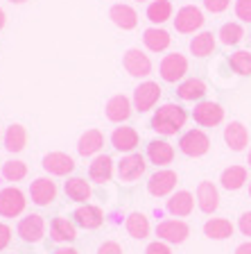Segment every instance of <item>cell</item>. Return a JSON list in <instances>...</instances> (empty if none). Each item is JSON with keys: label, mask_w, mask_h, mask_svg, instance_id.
Instances as JSON below:
<instances>
[{"label": "cell", "mask_w": 251, "mask_h": 254, "mask_svg": "<svg viewBox=\"0 0 251 254\" xmlns=\"http://www.w3.org/2000/svg\"><path fill=\"white\" fill-rule=\"evenodd\" d=\"M210 148V138L206 132L201 129H190L179 138V150H181L186 157H204Z\"/></svg>", "instance_id": "cell-3"}, {"label": "cell", "mask_w": 251, "mask_h": 254, "mask_svg": "<svg viewBox=\"0 0 251 254\" xmlns=\"http://www.w3.org/2000/svg\"><path fill=\"white\" fill-rule=\"evenodd\" d=\"M249 195H251V184H249Z\"/></svg>", "instance_id": "cell-49"}, {"label": "cell", "mask_w": 251, "mask_h": 254, "mask_svg": "<svg viewBox=\"0 0 251 254\" xmlns=\"http://www.w3.org/2000/svg\"><path fill=\"white\" fill-rule=\"evenodd\" d=\"M215 50V37L213 32H199L197 37L190 41V53L195 57H208Z\"/></svg>", "instance_id": "cell-32"}, {"label": "cell", "mask_w": 251, "mask_h": 254, "mask_svg": "<svg viewBox=\"0 0 251 254\" xmlns=\"http://www.w3.org/2000/svg\"><path fill=\"white\" fill-rule=\"evenodd\" d=\"M236 254H251V241H247V243H242V245H238V250H236Z\"/></svg>", "instance_id": "cell-44"}, {"label": "cell", "mask_w": 251, "mask_h": 254, "mask_svg": "<svg viewBox=\"0 0 251 254\" xmlns=\"http://www.w3.org/2000/svg\"><path fill=\"white\" fill-rule=\"evenodd\" d=\"M25 193L16 186H7L0 190V216L2 218H16L25 211Z\"/></svg>", "instance_id": "cell-2"}, {"label": "cell", "mask_w": 251, "mask_h": 254, "mask_svg": "<svg viewBox=\"0 0 251 254\" xmlns=\"http://www.w3.org/2000/svg\"><path fill=\"white\" fill-rule=\"evenodd\" d=\"M186 118H188V114L181 109L179 105H163L156 109V114L152 116V129L158 134H163V136H174V134L181 129L183 125H186Z\"/></svg>", "instance_id": "cell-1"}, {"label": "cell", "mask_w": 251, "mask_h": 254, "mask_svg": "<svg viewBox=\"0 0 251 254\" xmlns=\"http://www.w3.org/2000/svg\"><path fill=\"white\" fill-rule=\"evenodd\" d=\"M193 118L201 127H215L220 125L222 118H224V109L217 102H199L193 109Z\"/></svg>", "instance_id": "cell-12"}, {"label": "cell", "mask_w": 251, "mask_h": 254, "mask_svg": "<svg viewBox=\"0 0 251 254\" xmlns=\"http://www.w3.org/2000/svg\"><path fill=\"white\" fill-rule=\"evenodd\" d=\"M122 64H125L127 73H129L131 77H147V75L152 73V62H150V57H147L145 53H141L138 48L127 50Z\"/></svg>", "instance_id": "cell-11"}, {"label": "cell", "mask_w": 251, "mask_h": 254, "mask_svg": "<svg viewBox=\"0 0 251 254\" xmlns=\"http://www.w3.org/2000/svg\"><path fill=\"white\" fill-rule=\"evenodd\" d=\"M54 254H79V252H77L75 248H59Z\"/></svg>", "instance_id": "cell-45"}, {"label": "cell", "mask_w": 251, "mask_h": 254, "mask_svg": "<svg viewBox=\"0 0 251 254\" xmlns=\"http://www.w3.org/2000/svg\"><path fill=\"white\" fill-rule=\"evenodd\" d=\"M236 16L240 21L251 23V0H236Z\"/></svg>", "instance_id": "cell-38"}, {"label": "cell", "mask_w": 251, "mask_h": 254, "mask_svg": "<svg viewBox=\"0 0 251 254\" xmlns=\"http://www.w3.org/2000/svg\"><path fill=\"white\" fill-rule=\"evenodd\" d=\"M220 41L224 43V46H236V43L242 41V37H245V30H242L240 23H224V25L220 27Z\"/></svg>", "instance_id": "cell-35"}, {"label": "cell", "mask_w": 251, "mask_h": 254, "mask_svg": "<svg viewBox=\"0 0 251 254\" xmlns=\"http://www.w3.org/2000/svg\"><path fill=\"white\" fill-rule=\"evenodd\" d=\"M50 238H52L54 243H73L75 238H77V227H75L68 218L59 216L50 225Z\"/></svg>", "instance_id": "cell-19"}, {"label": "cell", "mask_w": 251, "mask_h": 254, "mask_svg": "<svg viewBox=\"0 0 251 254\" xmlns=\"http://www.w3.org/2000/svg\"><path fill=\"white\" fill-rule=\"evenodd\" d=\"M170 41H172V37H170L165 30H158V27H150V30H145V34H143V43H145L152 53H163V50H167Z\"/></svg>", "instance_id": "cell-29"}, {"label": "cell", "mask_w": 251, "mask_h": 254, "mask_svg": "<svg viewBox=\"0 0 251 254\" xmlns=\"http://www.w3.org/2000/svg\"><path fill=\"white\" fill-rule=\"evenodd\" d=\"M204 234L213 241H224V238L233 236V222L226 218H210L204 225Z\"/></svg>", "instance_id": "cell-27"}, {"label": "cell", "mask_w": 251, "mask_h": 254, "mask_svg": "<svg viewBox=\"0 0 251 254\" xmlns=\"http://www.w3.org/2000/svg\"><path fill=\"white\" fill-rule=\"evenodd\" d=\"M147 18L152 23H156V25L165 23L167 18H172V2H170V0H154V2H150V7H147Z\"/></svg>", "instance_id": "cell-34"}, {"label": "cell", "mask_w": 251, "mask_h": 254, "mask_svg": "<svg viewBox=\"0 0 251 254\" xmlns=\"http://www.w3.org/2000/svg\"><path fill=\"white\" fill-rule=\"evenodd\" d=\"M16 232H18L21 241H25V243H39L43 238V234H46V220L39 213H30V216L18 220Z\"/></svg>", "instance_id": "cell-5"}, {"label": "cell", "mask_w": 251, "mask_h": 254, "mask_svg": "<svg viewBox=\"0 0 251 254\" xmlns=\"http://www.w3.org/2000/svg\"><path fill=\"white\" fill-rule=\"evenodd\" d=\"M229 64L238 75H251V53H247V50L233 53L229 57Z\"/></svg>", "instance_id": "cell-37"}, {"label": "cell", "mask_w": 251, "mask_h": 254, "mask_svg": "<svg viewBox=\"0 0 251 254\" xmlns=\"http://www.w3.org/2000/svg\"><path fill=\"white\" fill-rule=\"evenodd\" d=\"M109 18L120 27V30H134L138 25V14L129 5H113L109 11Z\"/></svg>", "instance_id": "cell-22"}, {"label": "cell", "mask_w": 251, "mask_h": 254, "mask_svg": "<svg viewBox=\"0 0 251 254\" xmlns=\"http://www.w3.org/2000/svg\"><path fill=\"white\" fill-rule=\"evenodd\" d=\"M9 243H11V229H9V225L0 222V252H2V250H5Z\"/></svg>", "instance_id": "cell-42"}, {"label": "cell", "mask_w": 251, "mask_h": 254, "mask_svg": "<svg viewBox=\"0 0 251 254\" xmlns=\"http://www.w3.org/2000/svg\"><path fill=\"white\" fill-rule=\"evenodd\" d=\"M238 229H240L245 236H251V211H245L238 220Z\"/></svg>", "instance_id": "cell-43"}, {"label": "cell", "mask_w": 251, "mask_h": 254, "mask_svg": "<svg viewBox=\"0 0 251 254\" xmlns=\"http://www.w3.org/2000/svg\"><path fill=\"white\" fill-rule=\"evenodd\" d=\"M145 254H172V250H170L167 243H163V241H154V243L147 245Z\"/></svg>", "instance_id": "cell-40"}, {"label": "cell", "mask_w": 251, "mask_h": 254, "mask_svg": "<svg viewBox=\"0 0 251 254\" xmlns=\"http://www.w3.org/2000/svg\"><path fill=\"white\" fill-rule=\"evenodd\" d=\"M167 211L172 213V216L177 218H186L193 213L195 209V197L190 190H177V193H172L170 195V200H167Z\"/></svg>", "instance_id": "cell-17"}, {"label": "cell", "mask_w": 251, "mask_h": 254, "mask_svg": "<svg viewBox=\"0 0 251 254\" xmlns=\"http://www.w3.org/2000/svg\"><path fill=\"white\" fill-rule=\"evenodd\" d=\"M177 182H179V177L174 170H158V173H154L152 177H150L147 190H150V195H154V197H165L177 189Z\"/></svg>", "instance_id": "cell-7"}, {"label": "cell", "mask_w": 251, "mask_h": 254, "mask_svg": "<svg viewBox=\"0 0 251 254\" xmlns=\"http://www.w3.org/2000/svg\"><path fill=\"white\" fill-rule=\"evenodd\" d=\"M75 218V225H79L82 229H98L102 222H104V213H102V209L95 204H86L79 206L77 211L73 213Z\"/></svg>", "instance_id": "cell-16"}, {"label": "cell", "mask_w": 251, "mask_h": 254, "mask_svg": "<svg viewBox=\"0 0 251 254\" xmlns=\"http://www.w3.org/2000/svg\"><path fill=\"white\" fill-rule=\"evenodd\" d=\"M147 159L154 166H167V164H172V159H174V148L167 141H158V138L156 141H150V145H147Z\"/></svg>", "instance_id": "cell-21"}, {"label": "cell", "mask_w": 251, "mask_h": 254, "mask_svg": "<svg viewBox=\"0 0 251 254\" xmlns=\"http://www.w3.org/2000/svg\"><path fill=\"white\" fill-rule=\"evenodd\" d=\"M111 143L118 152H134L138 145V132L134 127H115L111 134Z\"/></svg>", "instance_id": "cell-20"}, {"label": "cell", "mask_w": 251, "mask_h": 254, "mask_svg": "<svg viewBox=\"0 0 251 254\" xmlns=\"http://www.w3.org/2000/svg\"><path fill=\"white\" fill-rule=\"evenodd\" d=\"M63 190H66V195L73 202H82V204L91 197V184L84 180V177H70V180L63 184Z\"/></svg>", "instance_id": "cell-30"}, {"label": "cell", "mask_w": 251, "mask_h": 254, "mask_svg": "<svg viewBox=\"0 0 251 254\" xmlns=\"http://www.w3.org/2000/svg\"><path fill=\"white\" fill-rule=\"evenodd\" d=\"M249 168H251V152H249Z\"/></svg>", "instance_id": "cell-48"}, {"label": "cell", "mask_w": 251, "mask_h": 254, "mask_svg": "<svg viewBox=\"0 0 251 254\" xmlns=\"http://www.w3.org/2000/svg\"><path fill=\"white\" fill-rule=\"evenodd\" d=\"M231 0H204V7L213 14H222L224 9H229Z\"/></svg>", "instance_id": "cell-39"}, {"label": "cell", "mask_w": 251, "mask_h": 254, "mask_svg": "<svg viewBox=\"0 0 251 254\" xmlns=\"http://www.w3.org/2000/svg\"><path fill=\"white\" fill-rule=\"evenodd\" d=\"M104 145V136L100 129H86V132L79 136V143H77V152L82 157H91V154H98Z\"/></svg>", "instance_id": "cell-24"}, {"label": "cell", "mask_w": 251, "mask_h": 254, "mask_svg": "<svg viewBox=\"0 0 251 254\" xmlns=\"http://www.w3.org/2000/svg\"><path fill=\"white\" fill-rule=\"evenodd\" d=\"M125 227H127V234H129L131 238H147L150 236V218L145 216V213H129L125 220Z\"/></svg>", "instance_id": "cell-28"}, {"label": "cell", "mask_w": 251, "mask_h": 254, "mask_svg": "<svg viewBox=\"0 0 251 254\" xmlns=\"http://www.w3.org/2000/svg\"><path fill=\"white\" fill-rule=\"evenodd\" d=\"M224 141L233 152H240V150L247 148V143H249V132H247V127L242 123L233 121L226 125L224 129Z\"/></svg>", "instance_id": "cell-18"}, {"label": "cell", "mask_w": 251, "mask_h": 254, "mask_svg": "<svg viewBox=\"0 0 251 254\" xmlns=\"http://www.w3.org/2000/svg\"><path fill=\"white\" fill-rule=\"evenodd\" d=\"M197 206L204 213H215L220 206V190L213 182H199L197 186Z\"/></svg>", "instance_id": "cell-14"}, {"label": "cell", "mask_w": 251, "mask_h": 254, "mask_svg": "<svg viewBox=\"0 0 251 254\" xmlns=\"http://www.w3.org/2000/svg\"><path fill=\"white\" fill-rule=\"evenodd\" d=\"M30 197L34 204L48 206L57 200V184L50 177H39L30 184Z\"/></svg>", "instance_id": "cell-9"}, {"label": "cell", "mask_w": 251, "mask_h": 254, "mask_svg": "<svg viewBox=\"0 0 251 254\" xmlns=\"http://www.w3.org/2000/svg\"><path fill=\"white\" fill-rule=\"evenodd\" d=\"M43 170H48L50 175H57V177H63V175H70L75 170V161L66 152H50L43 157Z\"/></svg>", "instance_id": "cell-15"}, {"label": "cell", "mask_w": 251, "mask_h": 254, "mask_svg": "<svg viewBox=\"0 0 251 254\" xmlns=\"http://www.w3.org/2000/svg\"><path fill=\"white\" fill-rule=\"evenodd\" d=\"M25 175H27L25 161L11 159V161H5V164H2V177H5L7 182H21V180H25Z\"/></svg>", "instance_id": "cell-36"}, {"label": "cell", "mask_w": 251, "mask_h": 254, "mask_svg": "<svg viewBox=\"0 0 251 254\" xmlns=\"http://www.w3.org/2000/svg\"><path fill=\"white\" fill-rule=\"evenodd\" d=\"M204 25V14L201 9L195 5H186L177 11V18H174V27H177L181 34H193L195 30Z\"/></svg>", "instance_id": "cell-8"}, {"label": "cell", "mask_w": 251, "mask_h": 254, "mask_svg": "<svg viewBox=\"0 0 251 254\" xmlns=\"http://www.w3.org/2000/svg\"><path fill=\"white\" fill-rule=\"evenodd\" d=\"M158 70H161V77L165 82H179V79H183L186 73H188V59L179 53H170L163 57Z\"/></svg>", "instance_id": "cell-6"}, {"label": "cell", "mask_w": 251, "mask_h": 254, "mask_svg": "<svg viewBox=\"0 0 251 254\" xmlns=\"http://www.w3.org/2000/svg\"><path fill=\"white\" fill-rule=\"evenodd\" d=\"M220 184L226 190H238L247 184V168L245 166H229L222 170L220 175Z\"/></svg>", "instance_id": "cell-26"}, {"label": "cell", "mask_w": 251, "mask_h": 254, "mask_svg": "<svg viewBox=\"0 0 251 254\" xmlns=\"http://www.w3.org/2000/svg\"><path fill=\"white\" fill-rule=\"evenodd\" d=\"M89 175L91 180L98 182V184H104L113 177V159L109 154H100V157L93 159V164L89 168Z\"/></svg>", "instance_id": "cell-25"}, {"label": "cell", "mask_w": 251, "mask_h": 254, "mask_svg": "<svg viewBox=\"0 0 251 254\" xmlns=\"http://www.w3.org/2000/svg\"><path fill=\"white\" fill-rule=\"evenodd\" d=\"M98 254H122V248L115 241H106L98 248Z\"/></svg>", "instance_id": "cell-41"}, {"label": "cell", "mask_w": 251, "mask_h": 254, "mask_svg": "<svg viewBox=\"0 0 251 254\" xmlns=\"http://www.w3.org/2000/svg\"><path fill=\"white\" fill-rule=\"evenodd\" d=\"M156 236H158V241H163V243H167V245L170 243L179 245L190 236V227L183 220L170 218V220H163L156 225Z\"/></svg>", "instance_id": "cell-4"}, {"label": "cell", "mask_w": 251, "mask_h": 254, "mask_svg": "<svg viewBox=\"0 0 251 254\" xmlns=\"http://www.w3.org/2000/svg\"><path fill=\"white\" fill-rule=\"evenodd\" d=\"M25 143H27L25 127L18 125V123H14V125L7 127V132H5V148L9 150V152H21V150L25 148Z\"/></svg>", "instance_id": "cell-31"}, {"label": "cell", "mask_w": 251, "mask_h": 254, "mask_svg": "<svg viewBox=\"0 0 251 254\" xmlns=\"http://www.w3.org/2000/svg\"><path fill=\"white\" fill-rule=\"evenodd\" d=\"M5 21H7V16H5V11H2V7H0V30L5 27Z\"/></svg>", "instance_id": "cell-46"}, {"label": "cell", "mask_w": 251, "mask_h": 254, "mask_svg": "<svg viewBox=\"0 0 251 254\" xmlns=\"http://www.w3.org/2000/svg\"><path fill=\"white\" fill-rule=\"evenodd\" d=\"M145 168H147L145 157L131 152L120 159V164H118V177H120L122 182H136V180H141V175L145 173Z\"/></svg>", "instance_id": "cell-10"}, {"label": "cell", "mask_w": 251, "mask_h": 254, "mask_svg": "<svg viewBox=\"0 0 251 254\" xmlns=\"http://www.w3.org/2000/svg\"><path fill=\"white\" fill-rule=\"evenodd\" d=\"M158 98H161V86L156 82H143L134 91V107L138 111H150L158 102Z\"/></svg>", "instance_id": "cell-13"}, {"label": "cell", "mask_w": 251, "mask_h": 254, "mask_svg": "<svg viewBox=\"0 0 251 254\" xmlns=\"http://www.w3.org/2000/svg\"><path fill=\"white\" fill-rule=\"evenodd\" d=\"M138 2H143V0H138Z\"/></svg>", "instance_id": "cell-50"}, {"label": "cell", "mask_w": 251, "mask_h": 254, "mask_svg": "<svg viewBox=\"0 0 251 254\" xmlns=\"http://www.w3.org/2000/svg\"><path fill=\"white\" fill-rule=\"evenodd\" d=\"M131 116V100L127 95H113L106 102V118L113 123H125Z\"/></svg>", "instance_id": "cell-23"}, {"label": "cell", "mask_w": 251, "mask_h": 254, "mask_svg": "<svg viewBox=\"0 0 251 254\" xmlns=\"http://www.w3.org/2000/svg\"><path fill=\"white\" fill-rule=\"evenodd\" d=\"M9 2H16V5H21V2H27V0H9Z\"/></svg>", "instance_id": "cell-47"}, {"label": "cell", "mask_w": 251, "mask_h": 254, "mask_svg": "<svg viewBox=\"0 0 251 254\" xmlns=\"http://www.w3.org/2000/svg\"><path fill=\"white\" fill-rule=\"evenodd\" d=\"M177 95L181 100H199L206 95V84L201 79H186L177 89Z\"/></svg>", "instance_id": "cell-33"}]
</instances>
